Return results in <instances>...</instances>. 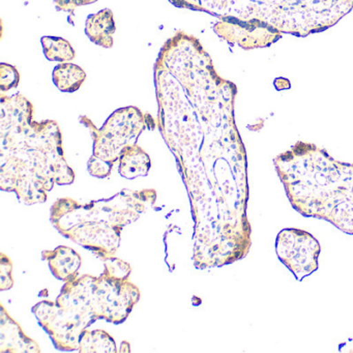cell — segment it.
<instances>
[{
  "label": "cell",
  "instance_id": "21",
  "mask_svg": "<svg viewBox=\"0 0 353 353\" xmlns=\"http://www.w3.org/2000/svg\"><path fill=\"white\" fill-rule=\"evenodd\" d=\"M57 11L73 14L77 8L82 7L80 0H54Z\"/></svg>",
  "mask_w": 353,
  "mask_h": 353
},
{
  "label": "cell",
  "instance_id": "20",
  "mask_svg": "<svg viewBox=\"0 0 353 353\" xmlns=\"http://www.w3.org/2000/svg\"><path fill=\"white\" fill-rule=\"evenodd\" d=\"M112 169L113 165L96 158V157L92 156L88 160V172L92 176L97 177V179H106V177L110 176Z\"/></svg>",
  "mask_w": 353,
  "mask_h": 353
},
{
  "label": "cell",
  "instance_id": "7",
  "mask_svg": "<svg viewBox=\"0 0 353 353\" xmlns=\"http://www.w3.org/2000/svg\"><path fill=\"white\" fill-rule=\"evenodd\" d=\"M279 260L299 282L319 268L321 245L314 235L299 228H284L276 239Z\"/></svg>",
  "mask_w": 353,
  "mask_h": 353
},
{
  "label": "cell",
  "instance_id": "19",
  "mask_svg": "<svg viewBox=\"0 0 353 353\" xmlns=\"http://www.w3.org/2000/svg\"><path fill=\"white\" fill-rule=\"evenodd\" d=\"M0 257V289L3 291L10 290L14 286L13 262L6 254L1 253Z\"/></svg>",
  "mask_w": 353,
  "mask_h": 353
},
{
  "label": "cell",
  "instance_id": "10",
  "mask_svg": "<svg viewBox=\"0 0 353 353\" xmlns=\"http://www.w3.org/2000/svg\"><path fill=\"white\" fill-rule=\"evenodd\" d=\"M1 352H34L40 353V346L32 339L24 334L19 324L10 317L3 305H1Z\"/></svg>",
  "mask_w": 353,
  "mask_h": 353
},
{
  "label": "cell",
  "instance_id": "2",
  "mask_svg": "<svg viewBox=\"0 0 353 353\" xmlns=\"http://www.w3.org/2000/svg\"><path fill=\"white\" fill-rule=\"evenodd\" d=\"M34 108L24 94H0V187L15 192L23 203H43L54 183L71 185L63 137L55 121H34Z\"/></svg>",
  "mask_w": 353,
  "mask_h": 353
},
{
  "label": "cell",
  "instance_id": "3",
  "mask_svg": "<svg viewBox=\"0 0 353 353\" xmlns=\"http://www.w3.org/2000/svg\"><path fill=\"white\" fill-rule=\"evenodd\" d=\"M291 206L353 235V164L340 162L313 143L299 141L274 158Z\"/></svg>",
  "mask_w": 353,
  "mask_h": 353
},
{
  "label": "cell",
  "instance_id": "22",
  "mask_svg": "<svg viewBox=\"0 0 353 353\" xmlns=\"http://www.w3.org/2000/svg\"><path fill=\"white\" fill-rule=\"evenodd\" d=\"M274 88H276V90H279V92L289 90V88H291L290 81L284 77L276 78V79H274Z\"/></svg>",
  "mask_w": 353,
  "mask_h": 353
},
{
  "label": "cell",
  "instance_id": "1",
  "mask_svg": "<svg viewBox=\"0 0 353 353\" xmlns=\"http://www.w3.org/2000/svg\"><path fill=\"white\" fill-rule=\"evenodd\" d=\"M158 128L176 158L192 201L204 210V234L250 252L245 146L235 123L237 88L216 71L199 39L177 30L154 67Z\"/></svg>",
  "mask_w": 353,
  "mask_h": 353
},
{
  "label": "cell",
  "instance_id": "18",
  "mask_svg": "<svg viewBox=\"0 0 353 353\" xmlns=\"http://www.w3.org/2000/svg\"><path fill=\"white\" fill-rule=\"evenodd\" d=\"M20 83V73L15 65L10 63H0V90L9 92L18 88Z\"/></svg>",
  "mask_w": 353,
  "mask_h": 353
},
{
  "label": "cell",
  "instance_id": "4",
  "mask_svg": "<svg viewBox=\"0 0 353 353\" xmlns=\"http://www.w3.org/2000/svg\"><path fill=\"white\" fill-rule=\"evenodd\" d=\"M80 123L85 125L94 139L92 156L114 166L121 152L128 145L137 143L139 136L146 129L154 130L156 121L150 113H144L137 107L117 109L105 121L101 129L88 117H80Z\"/></svg>",
  "mask_w": 353,
  "mask_h": 353
},
{
  "label": "cell",
  "instance_id": "17",
  "mask_svg": "<svg viewBox=\"0 0 353 353\" xmlns=\"http://www.w3.org/2000/svg\"><path fill=\"white\" fill-rule=\"evenodd\" d=\"M132 268L130 263L119 258L110 257L104 260V272L103 276L112 280H129L131 276Z\"/></svg>",
  "mask_w": 353,
  "mask_h": 353
},
{
  "label": "cell",
  "instance_id": "13",
  "mask_svg": "<svg viewBox=\"0 0 353 353\" xmlns=\"http://www.w3.org/2000/svg\"><path fill=\"white\" fill-rule=\"evenodd\" d=\"M119 174L127 179L148 176L152 168V161L148 152L137 143L128 145L119 158Z\"/></svg>",
  "mask_w": 353,
  "mask_h": 353
},
{
  "label": "cell",
  "instance_id": "5",
  "mask_svg": "<svg viewBox=\"0 0 353 353\" xmlns=\"http://www.w3.org/2000/svg\"><path fill=\"white\" fill-rule=\"evenodd\" d=\"M32 312L59 350H79L82 332L98 320L90 312L61 307L57 301H41L32 307Z\"/></svg>",
  "mask_w": 353,
  "mask_h": 353
},
{
  "label": "cell",
  "instance_id": "15",
  "mask_svg": "<svg viewBox=\"0 0 353 353\" xmlns=\"http://www.w3.org/2000/svg\"><path fill=\"white\" fill-rule=\"evenodd\" d=\"M82 353H115L119 351L114 339L102 330H84L80 338L79 350Z\"/></svg>",
  "mask_w": 353,
  "mask_h": 353
},
{
  "label": "cell",
  "instance_id": "23",
  "mask_svg": "<svg viewBox=\"0 0 353 353\" xmlns=\"http://www.w3.org/2000/svg\"><path fill=\"white\" fill-rule=\"evenodd\" d=\"M82 6L92 5V3H97L99 0H80Z\"/></svg>",
  "mask_w": 353,
  "mask_h": 353
},
{
  "label": "cell",
  "instance_id": "8",
  "mask_svg": "<svg viewBox=\"0 0 353 353\" xmlns=\"http://www.w3.org/2000/svg\"><path fill=\"white\" fill-rule=\"evenodd\" d=\"M214 32L229 45H239L245 50L265 48L278 42L282 32L261 19L220 20Z\"/></svg>",
  "mask_w": 353,
  "mask_h": 353
},
{
  "label": "cell",
  "instance_id": "12",
  "mask_svg": "<svg viewBox=\"0 0 353 353\" xmlns=\"http://www.w3.org/2000/svg\"><path fill=\"white\" fill-rule=\"evenodd\" d=\"M117 32L114 15L110 9H104L88 16L85 22V34L97 46L111 49L114 45L113 36Z\"/></svg>",
  "mask_w": 353,
  "mask_h": 353
},
{
  "label": "cell",
  "instance_id": "6",
  "mask_svg": "<svg viewBox=\"0 0 353 353\" xmlns=\"http://www.w3.org/2000/svg\"><path fill=\"white\" fill-rule=\"evenodd\" d=\"M141 297L139 288L129 280L94 276L90 290V305L98 319L121 324L129 317Z\"/></svg>",
  "mask_w": 353,
  "mask_h": 353
},
{
  "label": "cell",
  "instance_id": "14",
  "mask_svg": "<svg viewBox=\"0 0 353 353\" xmlns=\"http://www.w3.org/2000/svg\"><path fill=\"white\" fill-rule=\"evenodd\" d=\"M53 83L61 92L73 94L83 85L86 73L81 67L71 63H59L52 72Z\"/></svg>",
  "mask_w": 353,
  "mask_h": 353
},
{
  "label": "cell",
  "instance_id": "11",
  "mask_svg": "<svg viewBox=\"0 0 353 353\" xmlns=\"http://www.w3.org/2000/svg\"><path fill=\"white\" fill-rule=\"evenodd\" d=\"M43 259L48 262L53 276L63 282H71L78 278L82 259L77 252L71 248L61 245L52 251H44Z\"/></svg>",
  "mask_w": 353,
  "mask_h": 353
},
{
  "label": "cell",
  "instance_id": "16",
  "mask_svg": "<svg viewBox=\"0 0 353 353\" xmlns=\"http://www.w3.org/2000/svg\"><path fill=\"white\" fill-rule=\"evenodd\" d=\"M41 43H42L43 52L48 61L61 63H69L75 59V49L65 39L61 37L46 36L41 39Z\"/></svg>",
  "mask_w": 353,
  "mask_h": 353
},
{
  "label": "cell",
  "instance_id": "9",
  "mask_svg": "<svg viewBox=\"0 0 353 353\" xmlns=\"http://www.w3.org/2000/svg\"><path fill=\"white\" fill-rule=\"evenodd\" d=\"M179 9L210 14L219 20H251L254 18L253 0H169Z\"/></svg>",
  "mask_w": 353,
  "mask_h": 353
}]
</instances>
